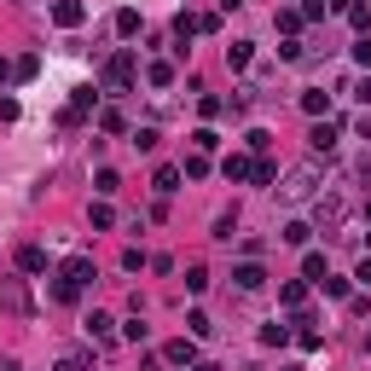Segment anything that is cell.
I'll use <instances>...</instances> for the list:
<instances>
[{"instance_id": "obj_35", "label": "cell", "mask_w": 371, "mask_h": 371, "mask_svg": "<svg viewBox=\"0 0 371 371\" xmlns=\"http://www.w3.org/2000/svg\"><path fill=\"white\" fill-rule=\"evenodd\" d=\"M354 278H360V285H371V261H360V273H354Z\"/></svg>"}, {"instance_id": "obj_29", "label": "cell", "mask_w": 371, "mask_h": 371, "mask_svg": "<svg viewBox=\"0 0 371 371\" xmlns=\"http://www.w3.org/2000/svg\"><path fill=\"white\" fill-rule=\"evenodd\" d=\"M302 24H308V18H302V12H278V29H285V35H296V29H302Z\"/></svg>"}, {"instance_id": "obj_26", "label": "cell", "mask_w": 371, "mask_h": 371, "mask_svg": "<svg viewBox=\"0 0 371 371\" xmlns=\"http://www.w3.org/2000/svg\"><path fill=\"white\" fill-rule=\"evenodd\" d=\"M53 296H59V302H81V285H70V278H59V285H53Z\"/></svg>"}, {"instance_id": "obj_17", "label": "cell", "mask_w": 371, "mask_h": 371, "mask_svg": "<svg viewBox=\"0 0 371 371\" xmlns=\"http://www.w3.org/2000/svg\"><path fill=\"white\" fill-rule=\"evenodd\" d=\"M192 146H198V151H203V157H209V151H215V146H220V133H215V128H198V133H192Z\"/></svg>"}, {"instance_id": "obj_21", "label": "cell", "mask_w": 371, "mask_h": 371, "mask_svg": "<svg viewBox=\"0 0 371 371\" xmlns=\"http://www.w3.org/2000/svg\"><path fill=\"white\" fill-rule=\"evenodd\" d=\"M116 35H139V12L122 6V12H116Z\"/></svg>"}, {"instance_id": "obj_19", "label": "cell", "mask_w": 371, "mask_h": 371, "mask_svg": "<svg viewBox=\"0 0 371 371\" xmlns=\"http://www.w3.org/2000/svg\"><path fill=\"white\" fill-rule=\"evenodd\" d=\"M93 226L111 232V226H116V209H111V203H93Z\"/></svg>"}, {"instance_id": "obj_30", "label": "cell", "mask_w": 371, "mask_h": 371, "mask_svg": "<svg viewBox=\"0 0 371 371\" xmlns=\"http://www.w3.org/2000/svg\"><path fill=\"white\" fill-rule=\"evenodd\" d=\"M348 24L354 29H371V6H348Z\"/></svg>"}, {"instance_id": "obj_20", "label": "cell", "mask_w": 371, "mask_h": 371, "mask_svg": "<svg viewBox=\"0 0 371 371\" xmlns=\"http://www.w3.org/2000/svg\"><path fill=\"white\" fill-rule=\"evenodd\" d=\"M319 290H325V296H348V278H337V273H325V278H319Z\"/></svg>"}, {"instance_id": "obj_18", "label": "cell", "mask_w": 371, "mask_h": 371, "mask_svg": "<svg viewBox=\"0 0 371 371\" xmlns=\"http://www.w3.org/2000/svg\"><path fill=\"white\" fill-rule=\"evenodd\" d=\"M308 238H313L308 220H290V226H285V244H308Z\"/></svg>"}, {"instance_id": "obj_7", "label": "cell", "mask_w": 371, "mask_h": 371, "mask_svg": "<svg viewBox=\"0 0 371 371\" xmlns=\"http://www.w3.org/2000/svg\"><path fill=\"white\" fill-rule=\"evenodd\" d=\"M81 18H87V12L76 6V0H59V6H53V24H59V29H76Z\"/></svg>"}, {"instance_id": "obj_9", "label": "cell", "mask_w": 371, "mask_h": 371, "mask_svg": "<svg viewBox=\"0 0 371 371\" xmlns=\"http://www.w3.org/2000/svg\"><path fill=\"white\" fill-rule=\"evenodd\" d=\"M232 278H238V290H261V285H267V273H261L255 261H244V267L232 273Z\"/></svg>"}, {"instance_id": "obj_10", "label": "cell", "mask_w": 371, "mask_h": 371, "mask_svg": "<svg viewBox=\"0 0 371 371\" xmlns=\"http://www.w3.org/2000/svg\"><path fill=\"white\" fill-rule=\"evenodd\" d=\"M325 273H331V267H325V255H319V250H308V255H302V278H308V285H319Z\"/></svg>"}, {"instance_id": "obj_22", "label": "cell", "mask_w": 371, "mask_h": 371, "mask_svg": "<svg viewBox=\"0 0 371 371\" xmlns=\"http://www.w3.org/2000/svg\"><path fill=\"white\" fill-rule=\"evenodd\" d=\"M146 81H151V87H168V81H174V64H151Z\"/></svg>"}, {"instance_id": "obj_27", "label": "cell", "mask_w": 371, "mask_h": 371, "mask_svg": "<svg viewBox=\"0 0 371 371\" xmlns=\"http://www.w3.org/2000/svg\"><path fill=\"white\" fill-rule=\"evenodd\" d=\"M99 128H105V133H128V122H122V111H105V116H99Z\"/></svg>"}, {"instance_id": "obj_6", "label": "cell", "mask_w": 371, "mask_h": 371, "mask_svg": "<svg viewBox=\"0 0 371 371\" xmlns=\"http://www.w3.org/2000/svg\"><path fill=\"white\" fill-rule=\"evenodd\" d=\"M342 209H348V198H342V192L319 198V220H325V226H337V220H342Z\"/></svg>"}, {"instance_id": "obj_15", "label": "cell", "mask_w": 371, "mask_h": 371, "mask_svg": "<svg viewBox=\"0 0 371 371\" xmlns=\"http://www.w3.org/2000/svg\"><path fill=\"white\" fill-rule=\"evenodd\" d=\"M151 186H157V192H163V198H168V192H180V168H168V163H163Z\"/></svg>"}, {"instance_id": "obj_5", "label": "cell", "mask_w": 371, "mask_h": 371, "mask_svg": "<svg viewBox=\"0 0 371 371\" xmlns=\"http://www.w3.org/2000/svg\"><path fill=\"white\" fill-rule=\"evenodd\" d=\"M64 278L87 290V285H93V261H87V255H70V261H64Z\"/></svg>"}, {"instance_id": "obj_24", "label": "cell", "mask_w": 371, "mask_h": 371, "mask_svg": "<svg viewBox=\"0 0 371 371\" xmlns=\"http://www.w3.org/2000/svg\"><path fill=\"white\" fill-rule=\"evenodd\" d=\"M93 186H99V198H111V192H116L122 180H116V168H99V180H93Z\"/></svg>"}, {"instance_id": "obj_16", "label": "cell", "mask_w": 371, "mask_h": 371, "mask_svg": "<svg viewBox=\"0 0 371 371\" xmlns=\"http://www.w3.org/2000/svg\"><path fill=\"white\" fill-rule=\"evenodd\" d=\"M111 325H116L111 313H93V319H87V331H93V337H99V342H111Z\"/></svg>"}, {"instance_id": "obj_25", "label": "cell", "mask_w": 371, "mask_h": 371, "mask_svg": "<svg viewBox=\"0 0 371 371\" xmlns=\"http://www.w3.org/2000/svg\"><path fill=\"white\" fill-rule=\"evenodd\" d=\"M186 174L203 180V174H209V157H203V151H192V157H186Z\"/></svg>"}, {"instance_id": "obj_12", "label": "cell", "mask_w": 371, "mask_h": 371, "mask_svg": "<svg viewBox=\"0 0 371 371\" xmlns=\"http://www.w3.org/2000/svg\"><path fill=\"white\" fill-rule=\"evenodd\" d=\"M278 302H285V308H302V302H308V278H290V285L278 290Z\"/></svg>"}, {"instance_id": "obj_36", "label": "cell", "mask_w": 371, "mask_h": 371, "mask_svg": "<svg viewBox=\"0 0 371 371\" xmlns=\"http://www.w3.org/2000/svg\"><path fill=\"white\" fill-rule=\"evenodd\" d=\"M0 371H24V365H18V360H0Z\"/></svg>"}, {"instance_id": "obj_1", "label": "cell", "mask_w": 371, "mask_h": 371, "mask_svg": "<svg viewBox=\"0 0 371 371\" xmlns=\"http://www.w3.org/2000/svg\"><path fill=\"white\" fill-rule=\"evenodd\" d=\"M313 180H319V168H290L285 186H278V198H285V203H302V198L313 192Z\"/></svg>"}, {"instance_id": "obj_33", "label": "cell", "mask_w": 371, "mask_h": 371, "mask_svg": "<svg viewBox=\"0 0 371 371\" xmlns=\"http://www.w3.org/2000/svg\"><path fill=\"white\" fill-rule=\"evenodd\" d=\"M354 99H360V105H371V76H365V81L354 87Z\"/></svg>"}, {"instance_id": "obj_8", "label": "cell", "mask_w": 371, "mask_h": 371, "mask_svg": "<svg viewBox=\"0 0 371 371\" xmlns=\"http://www.w3.org/2000/svg\"><path fill=\"white\" fill-rule=\"evenodd\" d=\"M18 267H24V273H46V250H41V244H24V250H18Z\"/></svg>"}, {"instance_id": "obj_4", "label": "cell", "mask_w": 371, "mask_h": 371, "mask_svg": "<svg viewBox=\"0 0 371 371\" xmlns=\"http://www.w3.org/2000/svg\"><path fill=\"white\" fill-rule=\"evenodd\" d=\"M337 139H342V128H337L331 116H325V122H313V133H308V146H313L319 157H331V151H337Z\"/></svg>"}, {"instance_id": "obj_31", "label": "cell", "mask_w": 371, "mask_h": 371, "mask_svg": "<svg viewBox=\"0 0 371 371\" xmlns=\"http://www.w3.org/2000/svg\"><path fill=\"white\" fill-rule=\"evenodd\" d=\"M35 70H41V59H35V53H24V59H18V81H29Z\"/></svg>"}, {"instance_id": "obj_11", "label": "cell", "mask_w": 371, "mask_h": 371, "mask_svg": "<svg viewBox=\"0 0 371 371\" xmlns=\"http://www.w3.org/2000/svg\"><path fill=\"white\" fill-rule=\"evenodd\" d=\"M250 168H255V163H250V157H238V151L220 163V174H226V180H250Z\"/></svg>"}, {"instance_id": "obj_2", "label": "cell", "mask_w": 371, "mask_h": 371, "mask_svg": "<svg viewBox=\"0 0 371 371\" xmlns=\"http://www.w3.org/2000/svg\"><path fill=\"white\" fill-rule=\"evenodd\" d=\"M133 70H139V64H133V53H116V59L105 64V87H111V93L133 87Z\"/></svg>"}, {"instance_id": "obj_14", "label": "cell", "mask_w": 371, "mask_h": 371, "mask_svg": "<svg viewBox=\"0 0 371 371\" xmlns=\"http://www.w3.org/2000/svg\"><path fill=\"white\" fill-rule=\"evenodd\" d=\"M250 59H255V46H250V41H232V46H226V64H232V70H244Z\"/></svg>"}, {"instance_id": "obj_13", "label": "cell", "mask_w": 371, "mask_h": 371, "mask_svg": "<svg viewBox=\"0 0 371 371\" xmlns=\"http://www.w3.org/2000/svg\"><path fill=\"white\" fill-rule=\"evenodd\" d=\"M192 360H198V342H186V337L168 342V365H192Z\"/></svg>"}, {"instance_id": "obj_28", "label": "cell", "mask_w": 371, "mask_h": 371, "mask_svg": "<svg viewBox=\"0 0 371 371\" xmlns=\"http://www.w3.org/2000/svg\"><path fill=\"white\" fill-rule=\"evenodd\" d=\"M302 111L308 116H325V93H302Z\"/></svg>"}, {"instance_id": "obj_32", "label": "cell", "mask_w": 371, "mask_h": 371, "mask_svg": "<svg viewBox=\"0 0 371 371\" xmlns=\"http://www.w3.org/2000/svg\"><path fill=\"white\" fill-rule=\"evenodd\" d=\"M0 122H18V99H0Z\"/></svg>"}, {"instance_id": "obj_37", "label": "cell", "mask_w": 371, "mask_h": 371, "mask_svg": "<svg viewBox=\"0 0 371 371\" xmlns=\"http://www.w3.org/2000/svg\"><path fill=\"white\" fill-rule=\"evenodd\" d=\"M365 354H371V337H365Z\"/></svg>"}, {"instance_id": "obj_34", "label": "cell", "mask_w": 371, "mask_h": 371, "mask_svg": "<svg viewBox=\"0 0 371 371\" xmlns=\"http://www.w3.org/2000/svg\"><path fill=\"white\" fill-rule=\"evenodd\" d=\"M12 76H18V64H6V59H0V87H6Z\"/></svg>"}, {"instance_id": "obj_23", "label": "cell", "mask_w": 371, "mask_h": 371, "mask_svg": "<svg viewBox=\"0 0 371 371\" xmlns=\"http://www.w3.org/2000/svg\"><path fill=\"white\" fill-rule=\"evenodd\" d=\"M273 174H278V168H273L267 157H255V168H250V180H255V186H273Z\"/></svg>"}, {"instance_id": "obj_3", "label": "cell", "mask_w": 371, "mask_h": 371, "mask_svg": "<svg viewBox=\"0 0 371 371\" xmlns=\"http://www.w3.org/2000/svg\"><path fill=\"white\" fill-rule=\"evenodd\" d=\"M0 308H6V313H29V290H24V278H0Z\"/></svg>"}]
</instances>
